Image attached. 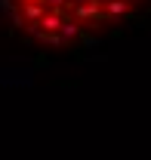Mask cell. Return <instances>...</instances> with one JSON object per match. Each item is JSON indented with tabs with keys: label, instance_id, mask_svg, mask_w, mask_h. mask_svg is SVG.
Masks as SVG:
<instances>
[{
	"label": "cell",
	"instance_id": "cell-4",
	"mask_svg": "<svg viewBox=\"0 0 151 160\" xmlns=\"http://www.w3.org/2000/svg\"><path fill=\"white\" fill-rule=\"evenodd\" d=\"M59 37L62 40H74V37H80V25H77V22H62V25H59Z\"/></svg>",
	"mask_w": 151,
	"mask_h": 160
},
{
	"label": "cell",
	"instance_id": "cell-6",
	"mask_svg": "<svg viewBox=\"0 0 151 160\" xmlns=\"http://www.w3.org/2000/svg\"><path fill=\"white\" fill-rule=\"evenodd\" d=\"M16 3H19V0H0V12H6V16H9V12L16 9Z\"/></svg>",
	"mask_w": 151,
	"mask_h": 160
},
{
	"label": "cell",
	"instance_id": "cell-1",
	"mask_svg": "<svg viewBox=\"0 0 151 160\" xmlns=\"http://www.w3.org/2000/svg\"><path fill=\"white\" fill-rule=\"evenodd\" d=\"M71 12H74V19L86 22L90 28H96V22H108L102 16V3L99 0H83V3H71Z\"/></svg>",
	"mask_w": 151,
	"mask_h": 160
},
{
	"label": "cell",
	"instance_id": "cell-7",
	"mask_svg": "<svg viewBox=\"0 0 151 160\" xmlns=\"http://www.w3.org/2000/svg\"><path fill=\"white\" fill-rule=\"evenodd\" d=\"M9 22H13L16 28H22V25H25V19H22V12H19V9H13V12H9Z\"/></svg>",
	"mask_w": 151,
	"mask_h": 160
},
{
	"label": "cell",
	"instance_id": "cell-2",
	"mask_svg": "<svg viewBox=\"0 0 151 160\" xmlns=\"http://www.w3.org/2000/svg\"><path fill=\"white\" fill-rule=\"evenodd\" d=\"M59 25H62V16H56V12H43V19L37 22V28L46 34H59Z\"/></svg>",
	"mask_w": 151,
	"mask_h": 160
},
{
	"label": "cell",
	"instance_id": "cell-3",
	"mask_svg": "<svg viewBox=\"0 0 151 160\" xmlns=\"http://www.w3.org/2000/svg\"><path fill=\"white\" fill-rule=\"evenodd\" d=\"M43 12H46V6H40V3H25V12H22V19L37 25V22L43 19Z\"/></svg>",
	"mask_w": 151,
	"mask_h": 160
},
{
	"label": "cell",
	"instance_id": "cell-5",
	"mask_svg": "<svg viewBox=\"0 0 151 160\" xmlns=\"http://www.w3.org/2000/svg\"><path fill=\"white\" fill-rule=\"evenodd\" d=\"M105 12H108V16H127V12H130V3H127V0H108V3H105Z\"/></svg>",
	"mask_w": 151,
	"mask_h": 160
}]
</instances>
